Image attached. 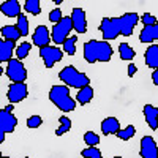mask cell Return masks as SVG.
Instances as JSON below:
<instances>
[{"instance_id": "obj_1", "label": "cell", "mask_w": 158, "mask_h": 158, "mask_svg": "<svg viewBox=\"0 0 158 158\" xmlns=\"http://www.w3.org/2000/svg\"><path fill=\"white\" fill-rule=\"evenodd\" d=\"M139 19L141 18L138 16V13H125L123 16L118 18H103L98 29L104 41H109V40H115L118 35H133V30Z\"/></svg>"}, {"instance_id": "obj_2", "label": "cell", "mask_w": 158, "mask_h": 158, "mask_svg": "<svg viewBox=\"0 0 158 158\" xmlns=\"http://www.w3.org/2000/svg\"><path fill=\"white\" fill-rule=\"evenodd\" d=\"M114 54V51L108 41H98V40H90L84 44V59L89 63L95 62H109Z\"/></svg>"}, {"instance_id": "obj_3", "label": "cell", "mask_w": 158, "mask_h": 158, "mask_svg": "<svg viewBox=\"0 0 158 158\" xmlns=\"http://www.w3.org/2000/svg\"><path fill=\"white\" fill-rule=\"evenodd\" d=\"M49 100L63 112H71L76 108V100L71 98L68 85H52L49 90Z\"/></svg>"}, {"instance_id": "obj_4", "label": "cell", "mask_w": 158, "mask_h": 158, "mask_svg": "<svg viewBox=\"0 0 158 158\" xmlns=\"http://www.w3.org/2000/svg\"><path fill=\"white\" fill-rule=\"evenodd\" d=\"M59 77H60V81H62L65 85L74 87V89H77V90H81V89L90 85L89 76H85V74L81 73V71H77L73 65L65 67V68L59 73Z\"/></svg>"}, {"instance_id": "obj_5", "label": "cell", "mask_w": 158, "mask_h": 158, "mask_svg": "<svg viewBox=\"0 0 158 158\" xmlns=\"http://www.w3.org/2000/svg\"><path fill=\"white\" fill-rule=\"evenodd\" d=\"M73 30V21H71V16H65L59 24H54V27L51 30V35H52V41L56 44H62L67 41L70 38V32Z\"/></svg>"}, {"instance_id": "obj_6", "label": "cell", "mask_w": 158, "mask_h": 158, "mask_svg": "<svg viewBox=\"0 0 158 158\" xmlns=\"http://www.w3.org/2000/svg\"><path fill=\"white\" fill-rule=\"evenodd\" d=\"M6 76L10 77V81L15 84V82H24L27 79V70L22 65L21 60L18 59H13L8 62V67H6Z\"/></svg>"}, {"instance_id": "obj_7", "label": "cell", "mask_w": 158, "mask_h": 158, "mask_svg": "<svg viewBox=\"0 0 158 158\" xmlns=\"http://www.w3.org/2000/svg\"><path fill=\"white\" fill-rule=\"evenodd\" d=\"M18 125V118L13 112L8 111H0V142L5 141L6 133H13Z\"/></svg>"}, {"instance_id": "obj_8", "label": "cell", "mask_w": 158, "mask_h": 158, "mask_svg": "<svg viewBox=\"0 0 158 158\" xmlns=\"http://www.w3.org/2000/svg\"><path fill=\"white\" fill-rule=\"evenodd\" d=\"M40 57L44 60L46 68H52L57 62H60L63 59V51L56 46H46V48L40 49Z\"/></svg>"}, {"instance_id": "obj_9", "label": "cell", "mask_w": 158, "mask_h": 158, "mask_svg": "<svg viewBox=\"0 0 158 158\" xmlns=\"http://www.w3.org/2000/svg\"><path fill=\"white\" fill-rule=\"evenodd\" d=\"M27 95H29V89H27V85H25V82H15V84H11L10 89H8V94H6V97H8L11 104L25 100Z\"/></svg>"}, {"instance_id": "obj_10", "label": "cell", "mask_w": 158, "mask_h": 158, "mask_svg": "<svg viewBox=\"0 0 158 158\" xmlns=\"http://www.w3.org/2000/svg\"><path fill=\"white\" fill-rule=\"evenodd\" d=\"M51 40H52V35H51V32L48 30L46 25H38V27L35 29V32H33V35H32V41H33V44L38 46L40 49L49 46Z\"/></svg>"}, {"instance_id": "obj_11", "label": "cell", "mask_w": 158, "mask_h": 158, "mask_svg": "<svg viewBox=\"0 0 158 158\" xmlns=\"http://www.w3.org/2000/svg\"><path fill=\"white\" fill-rule=\"evenodd\" d=\"M141 158H158V146L152 136H144L141 139Z\"/></svg>"}, {"instance_id": "obj_12", "label": "cell", "mask_w": 158, "mask_h": 158, "mask_svg": "<svg viewBox=\"0 0 158 158\" xmlns=\"http://www.w3.org/2000/svg\"><path fill=\"white\" fill-rule=\"evenodd\" d=\"M71 21H73V29L76 33H85L87 19H85V11L82 8H74L71 11Z\"/></svg>"}, {"instance_id": "obj_13", "label": "cell", "mask_w": 158, "mask_h": 158, "mask_svg": "<svg viewBox=\"0 0 158 158\" xmlns=\"http://www.w3.org/2000/svg\"><path fill=\"white\" fill-rule=\"evenodd\" d=\"M0 10H2V13L8 18H19L22 15L19 0H5V2H2V5H0Z\"/></svg>"}, {"instance_id": "obj_14", "label": "cell", "mask_w": 158, "mask_h": 158, "mask_svg": "<svg viewBox=\"0 0 158 158\" xmlns=\"http://www.w3.org/2000/svg\"><path fill=\"white\" fill-rule=\"evenodd\" d=\"M18 46L15 41H8V40H2L0 41V62H10L13 60V54L16 52Z\"/></svg>"}, {"instance_id": "obj_15", "label": "cell", "mask_w": 158, "mask_h": 158, "mask_svg": "<svg viewBox=\"0 0 158 158\" xmlns=\"http://www.w3.org/2000/svg\"><path fill=\"white\" fill-rule=\"evenodd\" d=\"M139 41L141 43H153V41H158V22L155 25H147V27H144L141 30Z\"/></svg>"}, {"instance_id": "obj_16", "label": "cell", "mask_w": 158, "mask_h": 158, "mask_svg": "<svg viewBox=\"0 0 158 158\" xmlns=\"http://www.w3.org/2000/svg\"><path fill=\"white\" fill-rule=\"evenodd\" d=\"M142 112H144V117H146V122L149 123V127L152 130H158V108H155L153 104H146Z\"/></svg>"}, {"instance_id": "obj_17", "label": "cell", "mask_w": 158, "mask_h": 158, "mask_svg": "<svg viewBox=\"0 0 158 158\" xmlns=\"http://www.w3.org/2000/svg\"><path fill=\"white\" fill-rule=\"evenodd\" d=\"M146 65L152 70H158V44H150L144 54Z\"/></svg>"}, {"instance_id": "obj_18", "label": "cell", "mask_w": 158, "mask_h": 158, "mask_svg": "<svg viewBox=\"0 0 158 158\" xmlns=\"http://www.w3.org/2000/svg\"><path fill=\"white\" fill-rule=\"evenodd\" d=\"M101 131L103 135H117L120 131V123L115 117H106L101 122Z\"/></svg>"}, {"instance_id": "obj_19", "label": "cell", "mask_w": 158, "mask_h": 158, "mask_svg": "<svg viewBox=\"0 0 158 158\" xmlns=\"http://www.w3.org/2000/svg\"><path fill=\"white\" fill-rule=\"evenodd\" d=\"M0 33H2V38H3V40H8V41H15V43L22 36L21 32L18 30L16 25H3L2 30H0Z\"/></svg>"}, {"instance_id": "obj_20", "label": "cell", "mask_w": 158, "mask_h": 158, "mask_svg": "<svg viewBox=\"0 0 158 158\" xmlns=\"http://www.w3.org/2000/svg\"><path fill=\"white\" fill-rule=\"evenodd\" d=\"M92 98H94V89H92L90 85L77 90V95H76V101L79 104H87L92 101Z\"/></svg>"}, {"instance_id": "obj_21", "label": "cell", "mask_w": 158, "mask_h": 158, "mask_svg": "<svg viewBox=\"0 0 158 158\" xmlns=\"http://www.w3.org/2000/svg\"><path fill=\"white\" fill-rule=\"evenodd\" d=\"M59 128L56 130V136H62V135H65V133H68V131L71 130V127H73V123H71V120H70V117H67V115H62L60 118H59Z\"/></svg>"}, {"instance_id": "obj_22", "label": "cell", "mask_w": 158, "mask_h": 158, "mask_svg": "<svg viewBox=\"0 0 158 158\" xmlns=\"http://www.w3.org/2000/svg\"><path fill=\"white\" fill-rule=\"evenodd\" d=\"M118 54H120L122 60H133L135 56H136V52L128 43H122L120 46H118Z\"/></svg>"}, {"instance_id": "obj_23", "label": "cell", "mask_w": 158, "mask_h": 158, "mask_svg": "<svg viewBox=\"0 0 158 158\" xmlns=\"http://www.w3.org/2000/svg\"><path fill=\"white\" fill-rule=\"evenodd\" d=\"M41 3H40V0H25L24 3V10L30 13V15L33 16H38L40 13H41V6H40Z\"/></svg>"}, {"instance_id": "obj_24", "label": "cell", "mask_w": 158, "mask_h": 158, "mask_svg": "<svg viewBox=\"0 0 158 158\" xmlns=\"http://www.w3.org/2000/svg\"><path fill=\"white\" fill-rule=\"evenodd\" d=\"M76 41H77V35L70 36L67 41L63 43V52H67L68 56H74L76 54Z\"/></svg>"}, {"instance_id": "obj_25", "label": "cell", "mask_w": 158, "mask_h": 158, "mask_svg": "<svg viewBox=\"0 0 158 158\" xmlns=\"http://www.w3.org/2000/svg\"><path fill=\"white\" fill-rule=\"evenodd\" d=\"M16 27H18V30L21 32L22 36L29 35V19H27V16H25V15H21V16L18 18Z\"/></svg>"}, {"instance_id": "obj_26", "label": "cell", "mask_w": 158, "mask_h": 158, "mask_svg": "<svg viewBox=\"0 0 158 158\" xmlns=\"http://www.w3.org/2000/svg\"><path fill=\"white\" fill-rule=\"evenodd\" d=\"M136 135V128L133 127V125H128V127H125L123 130H120L117 133V138L118 139H122V141H128V139H131Z\"/></svg>"}, {"instance_id": "obj_27", "label": "cell", "mask_w": 158, "mask_h": 158, "mask_svg": "<svg viewBox=\"0 0 158 158\" xmlns=\"http://www.w3.org/2000/svg\"><path fill=\"white\" fill-rule=\"evenodd\" d=\"M30 49H32V44H30V43H27V41L21 43V44L18 46V49H16V57H18V60H24L25 57L29 56Z\"/></svg>"}, {"instance_id": "obj_28", "label": "cell", "mask_w": 158, "mask_h": 158, "mask_svg": "<svg viewBox=\"0 0 158 158\" xmlns=\"http://www.w3.org/2000/svg\"><path fill=\"white\" fill-rule=\"evenodd\" d=\"M84 141L89 147H97L100 144V136L97 133H94V131H85L84 135Z\"/></svg>"}, {"instance_id": "obj_29", "label": "cell", "mask_w": 158, "mask_h": 158, "mask_svg": "<svg viewBox=\"0 0 158 158\" xmlns=\"http://www.w3.org/2000/svg\"><path fill=\"white\" fill-rule=\"evenodd\" d=\"M81 155H82L84 158H103V155H101L100 149H97V147H89V149H84V150L81 152Z\"/></svg>"}, {"instance_id": "obj_30", "label": "cell", "mask_w": 158, "mask_h": 158, "mask_svg": "<svg viewBox=\"0 0 158 158\" xmlns=\"http://www.w3.org/2000/svg\"><path fill=\"white\" fill-rule=\"evenodd\" d=\"M63 18H65V16L62 15V10H60V8H56V10H52V11L49 13V21L54 22V24H59Z\"/></svg>"}, {"instance_id": "obj_31", "label": "cell", "mask_w": 158, "mask_h": 158, "mask_svg": "<svg viewBox=\"0 0 158 158\" xmlns=\"http://www.w3.org/2000/svg\"><path fill=\"white\" fill-rule=\"evenodd\" d=\"M141 22L144 24V27H147V25H155L158 21L153 15H150V13H144V15L141 16Z\"/></svg>"}, {"instance_id": "obj_32", "label": "cell", "mask_w": 158, "mask_h": 158, "mask_svg": "<svg viewBox=\"0 0 158 158\" xmlns=\"http://www.w3.org/2000/svg\"><path fill=\"white\" fill-rule=\"evenodd\" d=\"M41 123H43V118L40 115H32V117L27 118V127L29 128H38Z\"/></svg>"}, {"instance_id": "obj_33", "label": "cell", "mask_w": 158, "mask_h": 158, "mask_svg": "<svg viewBox=\"0 0 158 158\" xmlns=\"http://www.w3.org/2000/svg\"><path fill=\"white\" fill-rule=\"evenodd\" d=\"M135 74H136V65H135V63H130V65H128V76L133 77Z\"/></svg>"}, {"instance_id": "obj_34", "label": "cell", "mask_w": 158, "mask_h": 158, "mask_svg": "<svg viewBox=\"0 0 158 158\" xmlns=\"http://www.w3.org/2000/svg\"><path fill=\"white\" fill-rule=\"evenodd\" d=\"M152 81H153L155 85H158V70H153V73H152Z\"/></svg>"}, {"instance_id": "obj_35", "label": "cell", "mask_w": 158, "mask_h": 158, "mask_svg": "<svg viewBox=\"0 0 158 158\" xmlns=\"http://www.w3.org/2000/svg\"><path fill=\"white\" fill-rule=\"evenodd\" d=\"M5 111H8V112H11V111H13V104H11V103H10L8 106L5 108Z\"/></svg>"}, {"instance_id": "obj_36", "label": "cell", "mask_w": 158, "mask_h": 158, "mask_svg": "<svg viewBox=\"0 0 158 158\" xmlns=\"http://www.w3.org/2000/svg\"><path fill=\"white\" fill-rule=\"evenodd\" d=\"M112 158H122V156H112Z\"/></svg>"}, {"instance_id": "obj_37", "label": "cell", "mask_w": 158, "mask_h": 158, "mask_svg": "<svg viewBox=\"0 0 158 158\" xmlns=\"http://www.w3.org/2000/svg\"><path fill=\"white\" fill-rule=\"evenodd\" d=\"M2 158H10V156H2Z\"/></svg>"}, {"instance_id": "obj_38", "label": "cell", "mask_w": 158, "mask_h": 158, "mask_svg": "<svg viewBox=\"0 0 158 158\" xmlns=\"http://www.w3.org/2000/svg\"><path fill=\"white\" fill-rule=\"evenodd\" d=\"M25 158H29V156H25Z\"/></svg>"}]
</instances>
